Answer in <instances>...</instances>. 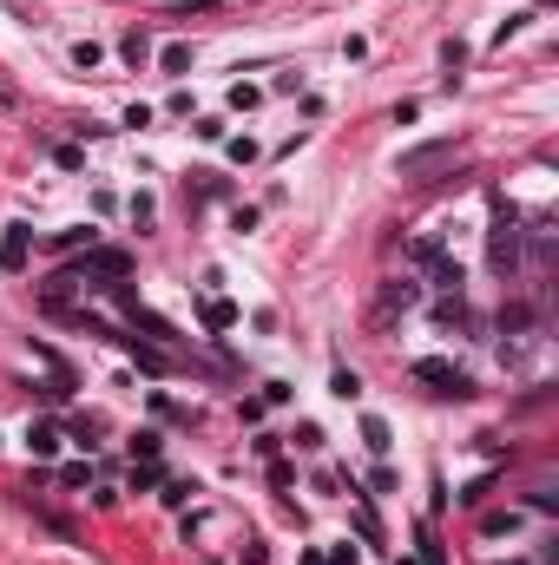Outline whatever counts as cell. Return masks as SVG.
<instances>
[{"label": "cell", "mask_w": 559, "mask_h": 565, "mask_svg": "<svg viewBox=\"0 0 559 565\" xmlns=\"http://www.w3.org/2000/svg\"><path fill=\"white\" fill-rule=\"evenodd\" d=\"M125 276H132V257H125V250H112V243H93L79 263L53 270V282H46L40 296H46V309H53V302H66L73 290H112V282H125Z\"/></svg>", "instance_id": "obj_1"}, {"label": "cell", "mask_w": 559, "mask_h": 565, "mask_svg": "<svg viewBox=\"0 0 559 565\" xmlns=\"http://www.w3.org/2000/svg\"><path fill=\"white\" fill-rule=\"evenodd\" d=\"M487 204H494V231H487V263L500 282H520V211L507 204L500 191H487Z\"/></svg>", "instance_id": "obj_2"}, {"label": "cell", "mask_w": 559, "mask_h": 565, "mask_svg": "<svg viewBox=\"0 0 559 565\" xmlns=\"http://www.w3.org/2000/svg\"><path fill=\"white\" fill-rule=\"evenodd\" d=\"M408 263H414V270H428V282H434L441 296H461V263L447 257V243H441V237H414V243H408Z\"/></svg>", "instance_id": "obj_3"}, {"label": "cell", "mask_w": 559, "mask_h": 565, "mask_svg": "<svg viewBox=\"0 0 559 565\" xmlns=\"http://www.w3.org/2000/svg\"><path fill=\"white\" fill-rule=\"evenodd\" d=\"M408 375H414V382H428L434 394H454V401H467V394H474V375H467V369H454L447 355H422Z\"/></svg>", "instance_id": "obj_4"}, {"label": "cell", "mask_w": 559, "mask_h": 565, "mask_svg": "<svg viewBox=\"0 0 559 565\" xmlns=\"http://www.w3.org/2000/svg\"><path fill=\"white\" fill-rule=\"evenodd\" d=\"M447 158H454V145H447V138H434V145H414V152H402V158H395V178L428 184V172H441Z\"/></svg>", "instance_id": "obj_5"}, {"label": "cell", "mask_w": 559, "mask_h": 565, "mask_svg": "<svg viewBox=\"0 0 559 565\" xmlns=\"http://www.w3.org/2000/svg\"><path fill=\"white\" fill-rule=\"evenodd\" d=\"M26 257H34V223H26V217L0 223V270L20 276V270H26Z\"/></svg>", "instance_id": "obj_6"}, {"label": "cell", "mask_w": 559, "mask_h": 565, "mask_svg": "<svg viewBox=\"0 0 559 565\" xmlns=\"http://www.w3.org/2000/svg\"><path fill=\"white\" fill-rule=\"evenodd\" d=\"M26 447H34V461H53L66 447V428L60 421H26Z\"/></svg>", "instance_id": "obj_7"}, {"label": "cell", "mask_w": 559, "mask_h": 565, "mask_svg": "<svg viewBox=\"0 0 559 565\" xmlns=\"http://www.w3.org/2000/svg\"><path fill=\"white\" fill-rule=\"evenodd\" d=\"M362 447H369L375 461L388 454V447H395V434H388V421H382V414H362Z\"/></svg>", "instance_id": "obj_8"}, {"label": "cell", "mask_w": 559, "mask_h": 565, "mask_svg": "<svg viewBox=\"0 0 559 565\" xmlns=\"http://www.w3.org/2000/svg\"><path fill=\"white\" fill-rule=\"evenodd\" d=\"M414 302H422V282H414V276H395L382 290V309H414Z\"/></svg>", "instance_id": "obj_9"}, {"label": "cell", "mask_w": 559, "mask_h": 565, "mask_svg": "<svg viewBox=\"0 0 559 565\" xmlns=\"http://www.w3.org/2000/svg\"><path fill=\"white\" fill-rule=\"evenodd\" d=\"M158 66L172 73V79H185V73H191V46H185V40H172V46L158 53Z\"/></svg>", "instance_id": "obj_10"}, {"label": "cell", "mask_w": 559, "mask_h": 565, "mask_svg": "<svg viewBox=\"0 0 559 565\" xmlns=\"http://www.w3.org/2000/svg\"><path fill=\"white\" fill-rule=\"evenodd\" d=\"M329 394H335V401H362V375L355 369H335L329 375Z\"/></svg>", "instance_id": "obj_11"}, {"label": "cell", "mask_w": 559, "mask_h": 565, "mask_svg": "<svg viewBox=\"0 0 559 565\" xmlns=\"http://www.w3.org/2000/svg\"><path fill=\"white\" fill-rule=\"evenodd\" d=\"M152 487H165V467L158 461H138L132 467V493H152Z\"/></svg>", "instance_id": "obj_12"}, {"label": "cell", "mask_w": 559, "mask_h": 565, "mask_svg": "<svg viewBox=\"0 0 559 565\" xmlns=\"http://www.w3.org/2000/svg\"><path fill=\"white\" fill-rule=\"evenodd\" d=\"M119 53H125L132 66H145V60H152V40H145V34H138V26H132V34L119 40Z\"/></svg>", "instance_id": "obj_13"}, {"label": "cell", "mask_w": 559, "mask_h": 565, "mask_svg": "<svg viewBox=\"0 0 559 565\" xmlns=\"http://www.w3.org/2000/svg\"><path fill=\"white\" fill-rule=\"evenodd\" d=\"M99 434H105L99 414H79V421H73V441H79V447H99Z\"/></svg>", "instance_id": "obj_14"}, {"label": "cell", "mask_w": 559, "mask_h": 565, "mask_svg": "<svg viewBox=\"0 0 559 565\" xmlns=\"http://www.w3.org/2000/svg\"><path fill=\"white\" fill-rule=\"evenodd\" d=\"M441 66H447V86H454V73L467 66V46L461 40H441Z\"/></svg>", "instance_id": "obj_15"}, {"label": "cell", "mask_w": 559, "mask_h": 565, "mask_svg": "<svg viewBox=\"0 0 559 565\" xmlns=\"http://www.w3.org/2000/svg\"><path fill=\"white\" fill-rule=\"evenodd\" d=\"M231 322H237V309L211 296V302H205V329H231Z\"/></svg>", "instance_id": "obj_16"}, {"label": "cell", "mask_w": 559, "mask_h": 565, "mask_svg": "<svg viewBox=\"0 0 559 565\" xmlns=\"http://www.w3.org/2000/svg\"><path fill=\"white\" fill-rule=\"evenodd\" d=\"M79 243L93 250V223H73V231H60V237H53V250H79Z\"/></svg>", "instance_id": "obj_17"}, {"label": "cell", "mask_w": 559, "mask_h": 565, "mask_svg": "<svg viewBox=\"0 0 559 565\" xmlns=\"http://www.w3.org/2000/svg\"><path fill=\"white\" fill-rule=\"evenodd\" d=\"M323 565H362V546H349V540H335V546L323 552Z\"/></svg>", "instance_id": "obj_18"}, {"label": "cell", "mask_w": 559, "mask_h": 565, "mask_svg": "<svg viewBox=\"0 0 559 565\" xmlns=\"http://www.w3.org/2000/svg\"><path fill=\"white\" fill-rule=\"evenodd\" d=\"M99 60H105V46H93V40H79V46H73V66H79V73H93Z\"/></svg>", "instance_id": "obj_19"}, {"label": "cell", "mask_w": 559, "mask_h": 565, "mask_svg": "<svg viewBox=\"0 0 559 565\" xmlns=\"http://www.w3.org/2000/svg\"><path fill=\"white\" fill-rule=\"evenodd\" d=\"M158 447H165V434H152V428L132 434V454H138V461H158Z\"/></svg>", "instance_id": "obj_20"}, {"label": "cell", "mask_w": 559, "mask_h": 565, "mask_svg": "<svg viewBox=\"0 0 559 565\" xmlns=\"http://www.w3.org/2000/svg\"><path fill=\"white\" fill-rule=\"evenodd\" d=\"M257 99H264V86H250V79H237V86H231V105H237V112H250Z\"/></svg>", "instance_id": "obj_21"}, {"label": "cell", "mask_w": 559, "mask_h": 565, "mask_svg": "<svg viewBox=\"0 0 559 565\" xmlns=\"http://www.w3.org/2000/svg\"><path fill=\"white\" fill-rule=\"evenodd\" d=\"M53 164H60V172H79V164H86V152H79V145H53Z\"/></svg>", "instance_id": "obj_22"}, {"label": "cell", "mask_w": 559, "mask_h": 565, "mask_svg": "<svg viewBox=\"0 0 559 565\" xmlns=\"http://www.w3.org/2000/svg\"><path fill=\"white\" fill-rule=\"evenodd\" d=\"M296 447H303V454H316V447H323V428H316V421H303V428H296Z\"/></svg>", "instance_id": "obj_23"}, {"label": "cell", "mask_w": 559, "mask_h": 565, "mask_svg": "<svg viewBox=\"0 0 559 565\" xmlns=\"http://www.w3.org/2000/svg\"><path fill=\"white\" fill-rule=\"evenodd\" d=\"M526 20H534V14H514V20H500V26H494V46H507V40L520 34V26H526Z\"/></svg>", "instance_id": "obj_24"}, {"label": "cell", "mask_w": 559, "mask_h": 565, "mask_svg": "<svg viewBox=\"0 0 559 565\" xmlns=\"http://www.w3.org/2000/svg\"><path fill=\"white\" fill-rule=\"evenodd\" d=\"M191 493H198V480H172V487H165V506H185Z\"/></svg>", "instance_id": "obj_25"}, {"label": "cell", "mask_w": 559, "mask_h": 565, "mask_svg": "<svg viewBox=\"0 0 559 565\" xmlns=\"http://www.w3.org/2000/svg\"><path fill=\"white\" fill-rule=\"evenodd\" d=\"M60 480H66V487H93V467L73 461V467H60Z\"/></svg>", "instance_id": "obj_26"}, {"label": "cell", "mask_w": 559, "mask_h": 565, "mask_svg": "<svg viewBox=\"0 0 559 565\" xmlns=\"http://www.w3.org/2000/svg\"><path fill=\"white\" fill-rule=\"evenodd\" d=\"M355 532H362V540H369V546L382 540V526H375V513H369V506H362V513H355Z\"/></svg>", "instance_id": "obj_27"}, {"label": "cell", "mask_w": 559, "mask_h": 565, "mask_svg": "<svg viewBox=\"0 0 559 565\" xmlns=\"http://www.w3.org/2000/svg\"><path fill=\"white\" fill-rule=\"evenodd\" d=\"M422 565H447L441 546H434V526H422Z\"/></svg>", "instance_id": "obj_28"}, {"label": "cell", "mask_w": 559, "mask_h": 565, "mask_svg": "<svg viewBox=\"0 0 559 565\" xmlns=\"http://www.w3.org/2000/svg\"><path fill=\"white\" fill-rule=\"evenodd\" d=\"M224 152H231L237 164H250V158H257V145H250V138H224Z\"/></svg>", "instance_id": "obj_29"}, {"label": "cell", "mask_w": 559, "mask_h": 565, "mask_svg": "<svg viewBox=\"0 0 559 565\" xmlns=\"http://www.w3.org/2000/svg\"><path fill=\"white\" fill-rule=\"evenodd\" d=\"M481 532H487V540H494V532H514V513H487V520H481Z\"/></svg>", "instance_id": "obj_30"}, {"label": "cell", "mask_w": 559, "mask_h": 565, "mask_svg": "<svg viewBox=\"0 0 559 565\" xmlns=\"http://www.w3.org/2000/svg\"><path fill=\"white\" fill-rule=\"evenodd\" d=\"M198 138L205 145H224V119H198Z\"/></svg>", "instance_id": "obj_31"}]
</instances>
